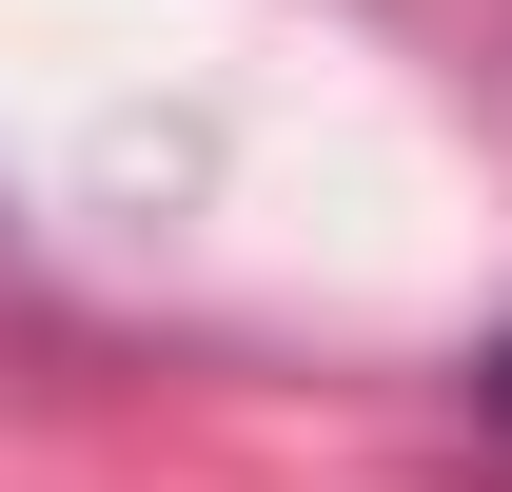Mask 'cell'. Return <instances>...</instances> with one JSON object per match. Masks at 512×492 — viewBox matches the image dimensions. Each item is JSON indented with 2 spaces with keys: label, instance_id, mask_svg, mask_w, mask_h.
<instances>
[{
  "label": "cell",
  "instance_id": "6da1fadb",
  "mask_svg": "<svg viewBox=\"0 0 512 492\" xmlns=\"http://www.w3.org/2000/svg\"><path fill=\"white\" fill-rule=\"evenodd\" d=\"M473 394H493V433H512V335H493V374H473Z\"/></svg>",
  "mask_w": 512,
  "mask_h": 492
}]
</instances>
